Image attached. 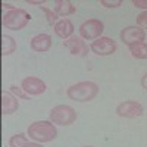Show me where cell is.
Wrapping results in <instances>:
<instances>
[{"label": "cell", "mask_w": 147, "mask_h": 147, "mask_svg": "<svg viewBox=\"0 0 147 147\" xmlns=\"http://www.w3.org/2000/svg\"><path fill=\"white\" fill-rule=\"evenodd\" d=\"M99 94V85L93 81H80L77 84H72L66 90V96L72 102L87 103L96 99Z\"/></svg>", "instance_id": "obj_1"}, {"label": "cell", "mask_w": 147, "mask_h": 147, "mask_svg": "<svg viewBox=\"0 0 147 147\" xmlns=\"http://www.w3.org/2000/svg\"><path fill=\"white\" fill-rule=\"evenodd\" d=\"M27 134L35 143H50L57 137V128L52 121H37L28 127Z\"/></svg>", "instance_id": "obj_2"}, {"label": "cell", "mask_w": 147, "mask_h": 147, "mask_svg": "<svg viewBox=\"0 0 147 147\" xmlns=\"http://www.w3.org/2000/svg\"><path fill=\"white\" fill-rule=\"evenodd\" d=\"M30 21H31V15L25 9H19V7L7 10L6 13L3 15V18H2L3 27L7 28V30H12V31L24 30L28 25Z\"/></svg>", "instance_id": "obj_3"}, {"label": "cell", "mask_w": 147, "mask_h": 147, "mask_svg": "<svg viewBox=\"0 0 147 147\" xmlns=\"http://www.w3.org/2000/svg\"><path fill=\"white\" fill-rule=\"evenodd\" d=\"M49 119L56 125L69 127L77 121V110L69 105H57L50 110Z\"/></svg>", "instance_id": "obj_4"}, {"label": "cell", "mask_w": 147, "mask_h": 147, "mask_svg": "<svg viewBox=\"0 0 147 147\" xmlns=\"http://www.w3.org/2000/svg\"><path fill=\"white\" fill-rule=\"evenodd\" d=\"M80 35L82 40H97L105 31V24L100 19H87L80 25Z\"/></svg>", "instance_id": "obj_5"}, {"label": "cell", "mask_w": 147, "mask_h": 147, "mask_svg": "<svg viewBox=\"0 0 147 147\" xmlns=\"http://www.w3.org/2000/svg\"><path fill=\"white\" fill-rule=\"evenodd\" d=\"M144 113V107L137 100H125L116 106V115L127 119H136Z\"/></svg>", "instance_id": "obj_6"}, {"label": "cell", "mask_w": 147, "mask_h": 147, "mask_svg": "<svg viewBox=\"0 0 147 147\" xmlns=\"http://www.w3.org/2000/svg\"><path fill=\"white\" fill-rule=\"evenodd\" d=\"M116 43L110 37H100L90 44V50L97 56H110L116 52Z\"/></svg>", "instance_id": "obj_7"}, {"label": "cell", "mask_w": 147, "mask_h": 147, "mask_svg": "<svg viewBox=\"0 0 147 147\" xmlns=\"http://www.w3.org/2000/svg\"><path fill=\"white\" fill-rule=\"evenodd\" d=\"M21 87L28 96H41L47 90L46 82L38 77H25L21 82Z\"/></svg>", "instance_id": "obj_8"}, {"label": "cell", "mask_w": 147, "mask_h": 147, "mask_svg": "<svg viewBox=\"0 0 147 147\" xmlns=\"http://www.w3.org/2000/svg\"><path fill=\"white\" fill-rule=\"evenodd\" d=\"M119 37H121V40L124 41V44H127L129 47V46H134L137 43L144 41L146 40V31L140 27H127L121 31Z\"/></svg>", "instance_id": "obj_9"}, {"label": "cell", "mask_w": 147, "mask_h": 147, "mask_svg": "<svg viewBox=\"0 0 147 147\" xmlns=\"http://www.w3.org/2000/svg\"><path fill=\"white\" fill-rule=\"evenodd\" d=\"M63 46L68 49L69 53L74 55V56L84 57V56H87V53H88V46H87V43H85L81 37H77V35H72L71 38L65 40V41H63Z\"/></svg>", "instance_id": "obj_10"}, {"label": "cell", "mask_w": 147, "mask_h": 147, "mask_svg": "<svg viewBox=\"0 0 147 147\" xmlns=\"http://www.w3.org/2000/svg\"><path fill=\"white\" fill-rule=\"evenodd\" d=\"M30 47L38 53L49 52L52 47V37L49 34H37L30 40Z\"/></svg>", "instance_id": "obj_11"}, {"label": "cell", "mask_w": 147, "mask_h": 147, "mask_svg": "<svg viewBox=\"0 0 147 147\" xmlns=\"http://www.w3.org/2000/svg\"><path fill=\"white\" fill-rule=\"evenodd\" d=\"M53 30H55L57 37H60V38H63V40H68L74 34V24L68 18H63V19H59L55 24Z\"/></svg>", "instance_id": "obj_12"}, {"label": "cell", "mask_w": 147, "mask_h": 147, "mask_svg": "<svg viewBox=\"0 0 147 147\" xmlns=\"http://www.w3.org/2000/svg\"><path fill=\"white\" fill-rule=\"evenodd\" d=\"M19 107V103L16 100L15 96H12L10 93L3 91L2 93V112L3 115H12L15 113Z\"/></svg>", "instance_id": "obj_13"}, {"label": "cell", "mask_w": 147, "mask_h": 147, "mask_svg": "<svg viewBox=\"0 0 147 147\" xmlns=\"http://www.w3.org/2000/svg\"><path fill=\"white\" fill-rule=\"evenodd\" d=\"M53 10L56 12V15H60V16H68V15H72L77 12V6L74 5L69 0H56L55 2V6H53Z\"/></svg>", "instance_id": "obj_14"}, {"label": "cell", "mask_w": 147, "mask_h": 147, "mask_svg": "<svg viewBox=\"0 0 147 147\" xmlns=\"http://www.w3.org/2000/svg\"><path fill=\"white\" fill-rule=\"evenodd\" d=\"M9 147H43L41 143H32L27 138L24 132L15 134L9 138Z\"/></svg>", "instance_id": "obj_15"}, {"label": "cell", "mask_w": 147, "mask_h": 147, "mask_svg": "<svg viewBox=\"0 0 147 147\" xmlns=\"http://www.w3.org/2000/svg\"><path fill=\"white\" fill-rule=\"evenodd\" d=\"M15 50H16V41L10 35H3L2 37V55L9 56Z\"/></svg>", "instance_id": "obj_16"}, {"label": "cell", "mask_w": 147, "mask_h": 147, "mask_svg": "<svg viewBox=\"0 0 147 147\" xmlns=\"http://www.w3.org/2000/svg\"><path fill=\"white\" fill-rule=\"evenodd\" d=\"M129 53L136 59H147V44L144 41L129 46Z\"/></svg>", "instance_id": "obj_17"}, {"label": "cell", "mask_w": 147, "mask_h": 147, "mask_svg": "<svg viewBox=\"0 0 147 147\" xmlns=\"http://www.w3.org/2000/svg\"><path fill=\"white\" fill-rule=\"evenodd\" d=\"M40 9H41V12H44V15H46V18H47V21H49V24H50V25L56 24L57 15H56V12H55L53 9H49V7H46V6H40Z\"/></svg>", "instance_id": "obj_18"}, {"label": "cell", "mask_w": 147, "mask_h": 147, "mask_svg": "<svg viewBox=\"0 0 147 147\" xmlns=\"http://www.w3.org/2000/svg\"><path fill=\"white\" fill-rule=\"evenodd\" d=\"M10 91L13 93L16 97H19V99H22V100H28L30 99V96L22 90V87H16V85H10Z\"/></svg>", "instance_id": "obj_19"}, {"label": "cell", "mask_w": 147, "mask_h": 147, "mask_svg": "<svg viewBox=\"0 0 147 147\" xmlns=\"http://www.w3.org/2000/svg\"><path fill=\"white\" fill-rule=\"evenodd\" d=\"M137 24L140 25V28H147V10L141 12V13L137 16Z\"/></svg>", "instance_id": "obj_20"}, {"label": "cell", "mask_w": 147, "mask_h": 147, "mask_svg": "<svg viewBox=\"0 0 147 147\" xmlns=\"http://www.w3.org/2000/svg\"><path fill=\"white\" fill-rule=\"evenodd\" d=\"M100 5H103L106 7H119L122 5V0H102Z\"/></svg>", "instance_id": "obj_21"}, {"label": "cell", "mask_w": 147, "mask_h": 147, "mask_svg": "<svg viewBox=\"0 0 147 147\" xmlns=\"http://www.w3.org/2000/svg\"><path fill=\"white\" fill-rule=\"evenodd\" d=\"M132 5L136 7H141V9L147 10V2L146 0H132Z\"/></svg>", "instance_id": "obj_22"}, {"label": "cell", "mask_w": 147, "mask_h": 147, "mask_svg": "<svg viewBox=\"0 0 147 147\" xmlns=\"http://www.w3.org/2000/svg\"><path fill=\"white\" fill-rule=\"evenodd\" d=\"M141 87L147 91V74H144L143 78H141Z\"/></svg>", "instance_id": "obj_23"}, {"label": "cell", "mask_w": 147, "mask_h": 147, "mask_svg": "<svg viewBox=\"0 0 147 147\" xmlns=\"http://www.w3.org/2000/svg\"><path fill=\"white\" fill-rule=\"evenodd\" d=\"M28 5H44V0H27Z\"/></svg>", "instance_id": "obj_24"}, {"label": "cell", "mask_w": 147, "mask_h": 147, "mask_svg": "<svg viewBox=\"0 0 147 147\" xmlns=\"http://www.w3.org/2000/svg\"><path fill=\"white\" fill-rule=\"evenodd\" d=\"M82 147H94V146H82Z\"/></svg>", "instance_id": "obj_25"}]
</instances>
